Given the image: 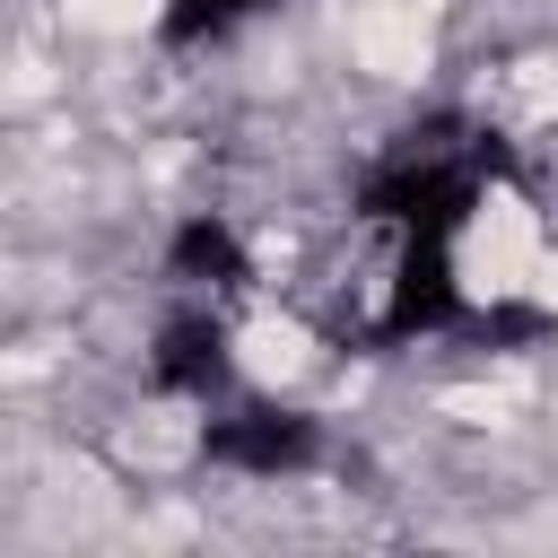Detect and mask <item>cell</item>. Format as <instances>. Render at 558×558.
Wrapping results in <instances>:
<instances>
[{
    "label": "cell",
    "instance_id": "4",
    "mask_svg": "<svg viewBox=\"0 0 558 558\" xmlns=\"http://www.w3.org/2000/svg\"><path fill=\"white\" fill-rule=\"evenodd\" d=\"M166 279H183V288H201V296H227V288L253 279V262H244L235 227H227L218 209H201V218L174 227V244H166Z\"/></svg>",
    "mask_w": 558,
    "mask_h": 558
},
{
    "label": "cell",
    "instance_id": "1",
    "mask_svg": "<svg viewBox=\"0 0 558 558\" xmlns=\"http://www.w3.org/2000/svg\"><path fill=\"white\" fill-rule=\"evenodd\" d=\"M514 174V148L462 113H427L410 131L384 140V157L357 174V227H392V235H453L488 183Z\"/></svg>",
    "mask_w": 558,
    "mask_h": 558
},
{
    "label": "cell",
    "instance_id": "5",
    "mask_svg": "<svg viewBox=\"0 0 558 558\" xmlns=\"http://www.w3.org/2000/svg\"><path fill=\"white\" fill-rule=\"evenodd\" d=\"M253 9H270V0H166V17H157V35H166V44H209V35H227V26H244Z\"/></svg>",
    "mask_w": 558,
    "mask_h": 558
},
{
    "label": "cell",
    "instance_id": "3",
    "mask_svg": "<svg viewBox=\"0 0 558 558\" xmlns=\"http://www.w3.org/2000/svg\"><path fill=\"white\" fill-rule=\"evenodd\" d=\"M148 375H157V392H183V401L227 392V375H235V357H227V323H218L209 305L166 314V323H157V349H148Z\"/></svg>",
    "mask_w": 558,
    "mask_h": 558
},
{
    "label": "cell",
    "instance_id": "2",
    "mask_svg": "<svg viewBox=\"0 0 558 558\" xmlns=\"http://www.w3.org/2000/svg\"><path fill=\"white\" fill-rule=\"evenodd\" d=\"M201 453L218 462V471H253V480H279V471H305L314 453H323V436H314V418L305 410H227V418H209V436H201Z\"/></svg>",
    "mask_w": 558,
    "mask_h": 558
}]
</instances>
